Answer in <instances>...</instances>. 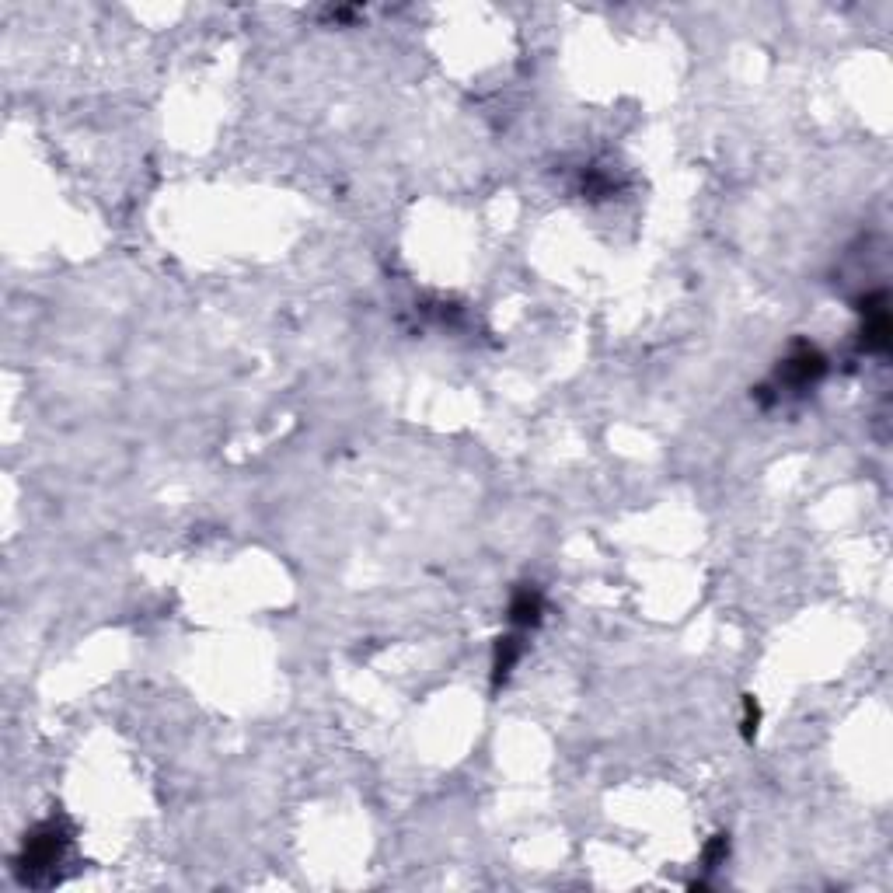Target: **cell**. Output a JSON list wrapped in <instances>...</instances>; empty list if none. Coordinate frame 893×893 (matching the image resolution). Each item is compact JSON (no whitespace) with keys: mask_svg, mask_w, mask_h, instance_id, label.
<instances>
[{"mask_svg":"<svg viewBox=\"0 0 893 893\" xmlns=\"http://www.w3.org/2000/svg\"><path fill=\"white\" fill-rule=\"evenodd\" d=\"M827 374V360H824V353H820L817 346H813V342H792V349H789V356H785L782 360V367H778V374H775V388L778 391H806V388H813V384L820 381V377ZM778 391H775V398H778Z\"/></svg>","mask_w":893,"mask_h":893,"instance_id":"cell-2","label":"cell"},{"mask_svg":"<svg viewBox=\"0 0 893 893\" xmlns=\"http://www.w3.org/2000/svg\"><path fill=\"white\" fill-rule=\"evenodd\" d=\"M757 723H761V709H757L754 698H744V737L754 740L757 737Z\"/></svg>","mask_w":893,"mask_h":893,"instance_id":"cell-6","label":"cell"},{"mask_svg":"<svg viewBox=\"0 0 893 893\" xmlns=\"http://www.w3.org/2000/svg\"><path fill=\"white\" fill-rule=\"evenodd\" d=\"M520 656H524V642H520V635H503V639L496 642V653H492V688H503V684L510 681Z\"/></svg>","mask_w":893,"mask_h":893,"instance_id":"cell-4","label":"cell"},{"mask_svg":"<svg viewBox=\"0 0 893 893\" xmlns=\"http://www.w3.org/2000/svg\"><path fill=\"white\" fill-rule=\"evenodd\" d=\"M74 831L63 817H46L25 834L18 855H14V873L28 887H49L60 880V862L67 859Z\"/></svg>","mask_w":893,"mask_h":893,"instance_id":"cell-1","label":"cell"},{"mask_svg":"<svg viewBox=\"0 0 893 893\" xmlns=\"http://www.w3.org/2000/svg\"><path fill=\"white\" fill-rule=\"evenodd\" d=\"M726 855H730V834H716V838L709 841V845H705V855H702V862H705V869H719L726 862Z\"/></svg>","mask_w":893,"mask_h":893,"instance_id":"cell-5","label":"cell"},{"mask_svg":"<svg viewBox=\"0 0 893 893\" xmlns=\"http://www.w3.org/2000/svg\"><path fill=\"white\" fill-rule=\"evenodd\" d=\"M506 618H510V625L517 628V632H531V628H538L541 618H545V597H541V590L520 587L517 594L510 597V611H506Z\"/></svg>","mask_w":893,"mask_h":893,"instance_id":"cell-3","label":"cell"}]
</instances>
